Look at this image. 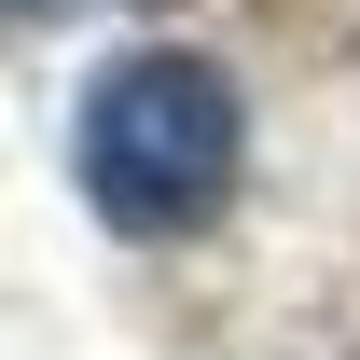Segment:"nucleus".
Segmentation results:
<instances>
[{
    "label": "nucleus",
    "instance_id": "f257e3e1",
    "mask_svg": "<svg viewBox=\"0 0 360 360\" xmlns=\"http://www.w3.org/2000/svg\"><path fill=\"white\" fill-rule=\"evenodd\" d=\"M70 167H84V208L111 236H194V222H222L236 167H250V111L194 42H139L84 84Z\"/></svg>",
    "mask_w": 360,
    "mask_h": 360
},
{
    "label": "nucleus",
    "instance_id": "f03ea898",
    "mask_svg": "<svg viewBox=\"0 0 360 360\" xmlns=\"http://www.w3.org/2000/svg\"><path fill=\"white\" fill-rule=\"evenodd\" d=\"M14 14H70V0H14Z\"/></svg>",
    "mask_w": 360,
    "mask_h": 360
}]
</instances>
